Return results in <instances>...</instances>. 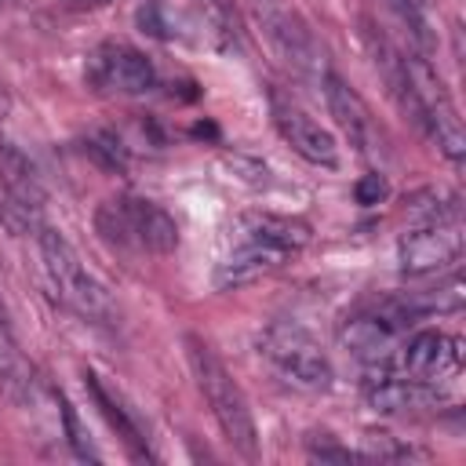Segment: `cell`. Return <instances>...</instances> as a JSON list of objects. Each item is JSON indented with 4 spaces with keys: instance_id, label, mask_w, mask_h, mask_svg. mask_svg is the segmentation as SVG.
Listing matches in <instances>:
<instances>
[{
    "instance_id": "cell-1",
    "label": "cell",
    "mask_w": 466,
    "mask_h": 466,
    "mask_svg": "<svg viewBox=\"0 0 466 466\" xmlns=\"http://www.w3.org/2000/svg\"><path fill=\"white\" fill-rule=\"evenodd\" d=\"M375 62H382V73H386V84H390L397 106L437 142V149L448 160H462V153H466L462 120H459V109H455L444 80L437 76V69L419 55H408V58L397 55L390 44L379 47Z\"/></svg>"
},
{
    "instance_id": "cell-2",
    "label": "cell",
    "mask_w": 466,
    "mask_h": 466,
    "mask_svg": "<svg viewBox=\"0 0 466 466\" xmlns=\"http://www.w3.org/2000/svg\"><path fill=\"white\" fill-rule=\"evenodd\" d=\"M306 244H309V226L302 218L273 215V211H248L229 229L226 255L215 266V284L218 288L251 284V280L280 269Z\"/></svg>"
},
{
    "instance_id": "cell-3",
    "label": "cell",
    "mask_w": 466,
    "mask_h": 466,
    "mask_svg": "<svg viewBox=\"0 0 466 466\" xmlns=\"http://www.w3.org/2000/svg\"><path fill=\"white\" fill-rule=\"evenodd\" d=\"M186 350H189V368H193V379H197V390L204 397V404L211 408L222 437L240 451V455H255L258 451V430H255V415H251V404L240 390V382L229 375V368L222 364V357L197 335L186 339Z\"/></svg>"
},
{
    "instance_id": "cell-4",
    "label": "cell",
    "mask_w": 466,
    "mask_h": 466,
    "mask_svg": "<svg viewBox=\"0 0 466 466\" xmlns=\"http://www.w3.org/2000/svg\"><path fill=\"white\" fill-rule=\"evenodd\" d=\"M36 244H40V262H44V273H47V284H51L55 299L84 320H95V324L109 320L113 317L109 291L87 269V262L76 255V248L51 226L36 229Z\"/></svg>"
},
{
    "instance_id": "cell-5",
    "label": "cell",
    "mask_w": 466,
    "mask_h": 466,
    "mask_svg": "<svg viewBox=\"0 0 466 466\" xmlns=\"http://www.w3.org/2000/svg\"><path fill=\"white\" fill-rule=\"evenodd\" d=\"M95 229L116 248L171 255L178 248V222L146 197H113L95 211Z\"/></svg>"
},
{
    "instance_id": "cell-6",
    "label": "cell",
    "mask_w": 466,
    "mask_h": 466,
    "mask_svg": "<svg viewBox=\"0 0 466 466\" xmlns=\"http://www.w3.org/2000/svg\"><path fill=\"white\" fill-rule=\"evenodd\" d=\"M258 353L266 357V364L295 390L302 393H324L335 382V368L331 357L324 353V346L299 324H269L258 339Z\"/></svg>"
},
{
    "instance_id": "cell-7",
    "label": "cell",
    "mask_w": 466,
    "mask_h": 466,
    "mask_svg": "<svg viewBox=\"0 0 466 466\" xmlns=\"http://www.w3.org/2000/svg\"><path fill=\"white\" fill-rule=\"evenodd\" d=\"M375 368H386L393 375L422 379V382L448 390L462 371V342L441 328H422L400 350H390L382 360H375Z\"/></svg>"
},
{
    "instance_id": "cell-8",
    "label": "cell",
    "mask_w": 466,
    "mask_h": 466,
    "mask_svg": "<svg viewBox=\"0 0 466 466\" xmlns=\"http://www.w3.org/2000/svg\"><path fill=\"white\" fill-rule=\"evenodd\" d=\"M84 76L95 91L106 95H146L157 87V66L153 58L124 40H106L87 55Z\"/></svg>"
},
{
    "instance_id": "cell-9",
    "label": "cell",
    "mask_w": 466,
    "mask_h": 466,
    "mask_svg": "<svg viewBox=\"0 0 466 466\" xmlns=\"http://www.w3.org/2000/svg\"><path fill=\"white\" fill-rule=\"evenodd\" d=\"M459 255H462V218L455 208L430 215L422 226L408 229L397 244V258L408 277L437 273V269L451 266Z\"/></svg>"
},
{
    "instance_id": "cell-10",
    "label": "cell",
    "mask_w": 466,
    "mask_h": 466,
    "mask_svg": "<svg viewBox=\"0 0 466 466\" xmlns=\"http://www.w3.org/2000/svg\"><path fill=\"white\" fill-rule=\"evenodd\" d=\"M40 211H44V186L36 178V167L22 149L0 142V218L15 233H25L40 222Z\"/></svg>"
},
{
    "instance_id": "cell-11",
    "label": "cell",
    "mask_w": 466,
    "mask_h": 466,
    "mask_svg": "<svg viewBox=\"0 0 466 466\" xmlns=\"http://www.w3.org/2000/svg\"><path fill=\"white\" fill-rule=\"evenodd\" d=\"M273 124L280 131V138L309 164L317 167H339V142L335 135L317 124L309 113H302L299 106H273Z\"/></svg>"
},
{
    "instance_id": "cell-12",
    "label": "cell",
    "mask_w": 466,
    "mask_h": 466,
    "mask_svg": "<svg viewBox=\"0 0 466 466\" xmlns=\"http://www.w3.org/2000/svg\"><path fill=\"white\" fill-rule=\"evenodd\" d=\"M262 25H266V36L273 40V47L280 51V58L288 66H295L306 76L324 80V73H328L324 51H320V44L313 40V33L295 15H288V11H266L262 15Z\"/></svg>"
},
{
    "instance_id": "cell-13",
    "label": "cell",
    "mask_w": 466,
    "mask_h": 466,
    "mask_svg": "<svg viewBox=\"0 0 466 466\" xmlns=\"http://www.w3.org/2000/svg\"><path fill=\"white\" fill-rule=\"evenodd\" d=\"M320 84H324V98H328V109H331L335 124L346 131V138H350L357 149H368V146H371V135H375V124H371V113H368L364 98H360L353 87H346L331 69L324 73Z\"/></svg>"
},
{
    "instance_id": "cell-14",
    "label": "cell",
    "mask_w": 466,
    "mask_h": 466,
    "mask_svg": "<svg viewBox=\"0 0 466 466\" xmlns=\"http://www.w3.org/2000/svg\"><path fill=\"white\" fill-rule=\"evenodd\" d=\"M0 386L11 400H29L33 397V368H29L25 353L18 350V342H15L4 299H0Z\"/></svg>"
},
{
    "instance_id": "cell-15",
    "label": "cell",
    "mask_w": 466,
    "mask_h": 466,
    "mask_svg": "<svg viewBox=\"0 0 466 466\" xmlns=\"http://www.w3.org/2000/svg\"><path fill=\"white\" fill-rule=\"evenodd\" d=\"M87 386H91V393H95V404H98V408H102V415L109 419V426L120 433V441H124L138 459H146V455H149V444H146L142 430L131 422V415L120 408V400H113V393H109L95 375H87Z\"/></svg>"
},
{
    "instance_id": "cell-16",
    "label": "cell",
    "mask_w": 466,
    "mask_h": 466,
    "mask_svg": "<svg viewBox=\"0 0 466 466\" xmlns=\"http://www.w3.org/2000/svg\"><path fill=\"white\" fill-rule=\"evenodd\" d=\"M87 149H91V157H95L98 164H106L109 171H124V164H127V149L120 146V138H116V135L98 131V135H91V138H87Z\"/></svg>"
},
{
    "instance_id": "cell-17",
    "label": "cell",
    "mask_w": 466,
    "mask_h": 466,
    "mask_svg": "<svg viewBox=\"0 0 466 466\" xmlns=\"http://www.w3.org/2000/svg\"><path fill=\"white\" fill-rule=\"evenodd\" d=\"M62 400V419H66V430H69V444L76 448V455H84V459H98V451L91 448V441L84 437V426H80V419H76V411L69 408V400L66 397H58Z\"/></svg>"
},
{
    "instance_id": "cell-18",
    "label": "cell",
    "mask_w": 466,
    "mask_h": 466,
    "mask_svg": "<svg viewBox=\"0 0 466 466\" xmlns=\"http://www.w3.org/2000/svg\"><path fill=\"white\" fill-rule=\"evenodd\" d=\"M390 7L400 15V22L419 36L426 40V18H422V0H390Z\"/></svg>"
},
{
    "instance_id": "cell-19",
    "label": "cell",
    "mask_w": 466,
    "mask_h": 466,
    "mask_svg": "<svg viewBox=\"0 0 466 466\" xmlns=\"http://www.w3.org/2000/svg\"><path fill=\"white\" fill-rule=\"evenodd\" d=\"M386 197V178L382 175H364L360 182H357V204H379Z\"/></svg>"
},
{
    "instance_id": "cell-20",
    "label": "cell",
    "mask_w": 466,
    "mask_h": 466,
    "mask_svg": "<svg viewBox=\"0 0 466 466\" xmlns=\"http://www.w3.org/2000/svg\"><path fill=\"white\" fill-rule=\"evenodd\" d=\"M76 4H106V0H76Z\"/></svg>"
}]
</instances>
